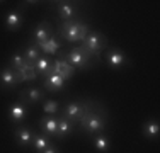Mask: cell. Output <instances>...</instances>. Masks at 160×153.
Segmentation results:
<instances>
[{
	"label": "cell",
	"mask_w": 160,
	"mask_h": 153,
	"mask_svg": "<svg viewBox=\"0 0 160 153\" xmlns=\"http://www.w3.org/2000/svg\"><path fill=\"white\" fill-rule=\"evenodd\" d=\"M109 122V112L99 101L83 99V116L80 119V129L89 136H96L106 131Z\"/></svg>",
	"instance_id": "obj_1"
},
{
	"label": "cell",
	"mask_w": 160,
	"mask_h": 153,
	"mask_svg": "<svg viewBox=\"0 0 160 153\" xmlns=\"http://www.w3.org/2000/svg\"><path fill=\"white\" fill-rule=\"evenodd\" d=\"M58 58H63L68 65H72L75 70H90V68H94L96 65L101 63V60L96 58L87 48H83L82 43L73 46V48L67 53H58Z\"/></svg>",
	"instance_id": "obj_2"
},
{
	"label": "cell",
	"mask_w": 160,
	"mask_h": 153,
	"mask_svg": "<svg viewBox=\"0 0 160 153\" xmlns=\"http://www.w3.org/2000/svg\"><path fill=\"white\" fill-rule=\"evenodd\" d=\"M90 32V27L87 22H82L78 19H73V21H65L58 26V29L55 31L56 37H62L63 41L72 44L82 43L85 39V36Z\"/></svg>",
	"instance_id": "obj_3"
},
{
	"label": "cell",
	"mask_w": 160,
	"mask_h": 153,
	"mask_svg": "<svg viewBox=\"0 0 160 153\" xmlns=\"http://www.w3.org/2000/svg\"><path fill=\"white\" fill-rule=\"evenodd\" d=\"M82 44H83V48L89 49L96 58L101 60L102 51L108 48V37H106L101 31H90L85 36V39L82 41Z\"/></svg>",
	"instance_id": "obj_4"
},
{
	"label": "cell",
	"mask_w": 160,
	"mask_h": 153,
	"mask_svg": "<svg viewBox=\"0 0 160 153\" xmlns=\"http://www.w3.org/2000/svg\"><path fill=\"white\" fill-rule=\"evenodd\" d=\"M7 116H9V121L12 122L14 126H21L22 122L26 121V117L29 116V106L26 104L24 101L17 99L16 102H12V104L9 106Z\"/></svg>",
	"instance_id": "obj_5"
},
{
	"label": "cell",
	"mask_w": 160,
	"mask_h": 153,
	"mask_svg": "<svg viewBox=\"0 0 160 153\" xmlns=\"http://www.w3.org/2000/svg\"><path fill=\"white\" fill-rule=\"evenodd\" d=\"M106 63H108V67L111 68V70L118 72L121 70L123 67H126V65L129 63L126 53L123 51V49L119 48H109L108 53H106Z\"/></svg>",
	"instance_id": "obj_6"
},
{
	"label": "cell",
	"mask_w": 160,
	"mask_h": 153,
	"mask_svg": "<svg viewBox=\"0 0 160 153\" xmlns=\"http://www.w3.org/2000/svg\"><path fill=\"white\" fill-rule=\"evenodd\" d=\"M44 95H46V92L41 87H28V89H22L19 92V99L24 101L28 106H34L38 102H41L44 99Z\"/></svg>",
	"instance_id": "obj_7"
},
{
	"label": "cell",
	"mask_w": 160,
	"mask_h": 153,
	"mask_svg": "<svg viewBox=\"0 0 160 153\" xmlns=\"http://www.w3.org/2000/svg\"><path fill=\"white\" fill-rule=\"evenodd\" d=\"M62 114L70 122L78 124L80 119H82V116H83V101H72V102H68V104L65 106V109H63Z\"/></svg>",
	"instance_id": "obj_8"
},
{
	"label": "cell",
	"mask_w": 160,
	"mask_h": 153,
	"mask_svg": "<svg viewBox=\"0 0 160 153\" xmlns=\"http://www.w3.org/2000/svg\"><path fill=\"white\" fill-rule=\"evenodd\" d=\"M55 9H56V14H58V17L62 19V21H73V19H77L78 15V7L75 5L73 2H56L55 3Z\"/></svg>",
	"instance_id": "obj_9"
},
{
	"label": "cell",
	"mask_w": 160,
	"mask_h": 153,
	"mask_svg": "<svg viewBox=\"0 0 160 153\" xmlns=\"http://www.w3.org/2000/svg\"><path fill=\"white\" fill-rule=\"evenodd\" d=\"M55 34V29H53V26L49 24L48 21H43V22H39V24L34 27L32 31V44H41V43H44L46 39H49V37Z\"/></svg>",
	"instance_id": "obj_10"
},
{
	"label": "cell",
	"mask_w": 160,
	"mask_h": 153,
	"mask_svg": "<svg viewBox=\"0 0 160 153\" xmlns=\"http://www.w3.org/2000/svg\"><path fill=\"white\" fill-rule=\"evenodd\" d=\"M34 135H36V133H34L28 124H21V126H17L16 131H14V140H16L17 146H21V148H28L29 145L32 143Z\"/></svg>",
	"instance_id": "obj_11"
},
{
	"label": "cell",
	"mask_w": 160,
	"mask_h": 153,
	"mask_svg": "<svg viewBox=\"0 0 160 153\" xmlns=\"http://www.w3.org/2000/svg\"><path fill=\"white\" fill-rule=\"evenodd\" d=\"M16 85H19L17 73L9 67V65H7L5 68L0 70V89H2V90H9V89H14Z\"/></svg>",
	"instance_id": "obj_12"
},
{
	"label": "cell",
	"mask_w": 160,
	"mask_h": 153,
	"mask_svg": "<svg viewBox=\"0 0 160 153\" xmlns=\"http://www.w3.org/2000/svg\"><path fill=\"white\" fill-rule=\"evenodd\" d=\"M65 83H67V80L63 78V76L56 75V73H49L44 76V82H43V89L44 92H60L65 89Z\"/></svg>",
	"instance_id": "obj_13"
},
{
	"label": "cell",
	"mask_w": 160,
	"mask_h": 153,
	"mask_svg": "<svg viewBox=\"0 0 160 153\" xmlns=\"http://www.w3.org/2000/svg\"><path fill=\"white\" fill-rule=\"evenodd\" d=\"M51 72H53V73H56V75H60V76H63L65 80H68V78H72V76L75 75V72H77V70H75L72 65H68L63 58H56L55 61H53Z\"/></svg>",
	"instance_id": "obj_14"
},
{
	"label": "cell",
	"mask_w": 160,
	"mask_h": 153,
	"mask_svg": "<svg viewBox=\"0 0 160 153\" xmlns=\"http://www.w3.org/2000/svg\"><path fill=\"white\" fill-rule=\"evenodd\" d=\"M39 128L43 135L49 138L56 136V129H58V116H43L39 119Z\"/></svg>",
	"instance_id": "obj_15"
},
{
	"label": "cell",
	"mask_w": 160,
	"mask_h": 153,
	"mask_svg": "<svg viewBox=\"0 0 160 153\" xmlns=\"http://www.w3.org/2000/svg\"><path fill=\"white\" fill-rule=\"evenodd\" d=\"M73 129H75V124H73V122H70L62 114V116H58V129H56V136L55 138L58 141H63L68 135L73 133Z\"/></svg>",
	"instance_id": "obj_16"
},
{
	"label": "cell",
	"mask_w": 160,
	"mask_h": 153,
	"mask_svg": "<svg viewBox=\"0 0 160 153\" xmlns=\"http://www.w3.org/2000/svg\"><path fill=\"white\" fill-rule=\"evenodd\" d=\"M142 133H143V136L147 138V140L155 141L158 138V135H160V124H158V121L157 119L145 121L143 126H142Z\"/></svg>",
	"instance_id": "obj_17"
},
{
	"label": "cell",
	"mask_w": 160,
	"mask_h": 153,
	"mask_svg": "<svg viewBox=\"0 0 160 153\" xmlns=\"http://www.w3.org/2000/svg\"><path fill=\"white\" fill-rule=\"evenodd\" d=\"M38 48H39V51H43L44 55H58L60 53V48H62V43H60V37H56L55 34H53L49 39H46L44 43L38 44Z\"/></svg>",
	"instance_id": "obj_18"
},
{
	"label": "cell",
	"mask_w": 160,
	"mask_h": 153,
	"mask_svg": "<svg viewBox=\"0 0 160 153\" xmlns=\"http://www.w3.org/2000/svg\"><path fill=\"white\" fill-rule=\"evenodd\" d=\"M16 73H17L19 83L34 82V80L38 78V73H36V70H34V65H31V63H24V65H22V68H19Z\"/></svg>",
	"instance_id": "obj_19"
},
{
	"label": "cell",
	"mask_w": 160,
	"mask_h": 153,
	"mask_svg": "<svg viewBox=\"0 0 160 153\" xmlns=\"http://www.w3.org/2000/svg\"><path fill=\"white\" fill-rule=\"evenodd\" d=\"M22 26V14L21 10H10L9 14L5 15V27L10 32H16V31L21 29Z\"/></svg>",
	"instance_id": "obj_20"
},
{
	"label": "cell",
	"mask_w": 160,
	"mask_h": 153,
	"mask_svg": "<svg viewBox=\"0 0 160 153\" xmlns=\"http://www.w3.org/2000/svg\"><path fill=\"white\" fill-rule=\"evenodd\" d=\"M22 58H24V61L26 63H31V65H34L38 60L41 58V51H39V48H38L36 44H28V46H24L22 48Z\"/></svg>",
	"instance_id": "obj_21"
},
{
	"label": "cell",
	"mask_w": 160,
	"mask_h": 153,
	"mask_svg": "<svg viewBox=\"0 0 160 153\" xmlns=\"http://www.w3.org/2000/svg\"><path fill=\"white\" fill-rule=\"evenodd\" d=\"M92 140H94V141H92L94 148H96L99 153H108L109 150H111V140H109V138L106 136L104 133L92 136Z\"/></svg>",
	"instance_id": "obj_22"
},
{
	"label": "cell",
	"mask_w": 160,
	"mask_h": 153,
	"mask_svg": "<svg viewBox=\"0 0 160 153\" xmlns=\"http://www.w3.org/2000/svg\"><path fill=\"white\" fill-rule=\"evenodd\" d=\"M51 68H53V61L49 58H46V56H41V58L34 63V70H36V73L41 75V76L49 75L51 73Z\"/></svg>",
	"instance_id": "obj_23"
},
{
	"label": "cell",
	"mask_w": 160,
	"mask_h": 153,
	"mask_svg": "<svg viewBox=\"0 0 160 153\" xmlns=\"http://www.w3.org/2000/svg\"><path fill=\"white\" fill-rule=\"evenodd\" d=\"M32 148H34V151L36 153H41L43 150H46V148L49 146V145H53L51 143V138L49 136H46V135H34V138H32Z\"/></svg>",
	"instance_id": "obj_24"
},
{
	"label": "cell",
	"mask_w": 160,
	"mask_h": 153,
	"mask_svg": "<svg viewBox=\"0 0 160 153\" xmlns=\"http://www.w3.org/2000/svg\"><path fill=\"white\" fill-rule=\"evenodd\" d=\"M43 112H44V116H58L60 104L56 101H44L43 102Z\"/></svg>",
	"instance_id": "obj_25"
},
{
	"label": "cell",
	"mask_w": 160,
	"mask_h": 153,
	"mask_svg": "<svg viewBox=\"0 0 160 153\" xmlns=\"http://www.w3.org/2000/svg\"><path fill=\"white\" fill-rule=\"evenodd\" d=\"M26 61L22 58V53L21 51H16L12 56H10V61H9V67L12 68L14 72H17L19 68H22V65H24Z\"/></svg>",
	"instance_id": "obj_26"
},
{
	"label": "cell",
	"mask_w": 160,
	"mask_h": 153,
	"mask_svg": "<svg viewBox=\"0 0 160 153\" xmlns=\"http://www.w3.org/2000/svg\"><path fill=\"white\" fill-rule=\"evenodd\" d=\"M41 153H62V151H60V148H58V146H55V145H49L46 150H43Z\"/></svg>",
	"instance_id": "obj_27"
}]
</instances>
